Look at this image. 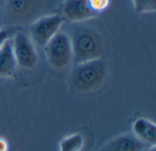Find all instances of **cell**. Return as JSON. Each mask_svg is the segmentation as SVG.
Here are the masks:
<instances>
[{"mask_svg": "<svg viewBox=\"0 0 156 151\" xmlns=\"http://www.w3.org/2000/svg\"><path fill=\"white\" fill-rule=\"evenodd\" d=\"M76 24L69 36L73 52V65L102 58L105 44L100 31L82 22Z\"/></svg>", "mask_w": 156, "mask_h": 151, "instance_id": "obj_1", "label": "cell"}, {"mask_svg": "<svg viewBox=\"0 0 156 151\" xmlns=\"http://www.w3.org/2000/svg\"><path fill=\"white\" fill-rule=\"evenodd\" d=\"M107 64L102 58L74 64L69 81L78 93L90 94L100 89L107 78Z\"/></svg>", "mask_w": 156, "mask_h": 151, "instance_id": "obj_2", "label": "cell"}, {"mask_svg": "<svg viewBox=\"0 0 156 151\" xmlns=\"http://www.w3.org/2000/svg\"><path fill=\"white\" fill-rule=\"evenodd\" d=\"M44 48L46 60L53 69L64 71L73 64V52L68 34L58 31Z\"/></svg>", "mask_w": 156, "mask_h": 151, "instance_id": "obj_3", "label": "cell"}, {"mask_svg": "<svg viewBox=\"0 0 156 151\" xmlns=\"http://www.w3.org/2000/svg\"><path fill=\"white\" fill-rule=\"evenodd\" d=\"M60 15H46L36 19L29 28L30 39L34 44L45 47L46 44L59 31L63 24Z\"/></svg>", "mask_w": 156, "mask_h": 151, "instance_id": "obj_4", "label": "cell"}, {"mask_svg": "<svg viewBox=\"0 0 156 151\" xmlns=\"http://www.w3.org/2000/svg\"><path fill=\"white\" fill-rule=\"evenodd\" d=\"M41 0H6L5 18L11 24H22L32 20L40 11Z\"/></svg>", "mask_w": 156, "mask_h": 151, "instance_id": "obj_5", "label": "cell"}, {"mask_svg": "<svg viewBox=\"0 0 156 151\" xmlns=\"http://www.w3.org/2000/svg\"><path fill=\"white\" fill-rule=\"evenodd\" d=\"M12 47L16 64L26 70L33 69L37 62V53L35 45L24 32H16L12 39Z\"/></svg>", "mask_w": 156, "mask_h": 151, "instance_id": "obj_6", "label": "cell"}, {"mask_svg": "<svg viewBox=\"0 0 156 151\" xmlns=\"http://www.w3.org/2000/svg\"><path fill=\"white\" fill-rule=\"evenodd\" d=\"M60 11L63 19L72 23L86 22L98 17L88 0H64L60 6Z\"/></svg>", "mask_w": 156, "mask_h": 151, "instance_id": "obj_7", "label": "cell"}, {"mask_svg": "<svg viewBox=\"0 0 156 151\" xmlns=\"http://www.w3.org/2000/svg\"><path fill=\"white\" fill-rule=\"evenodd\" d=\"M145 147L133 134H124L113 138L98 151H144Z\"/></svg>", "mask_w": 156, "mask_h": 151, "instance_id": "obj_8", "label": "cell"}, {"mask_svg": "<svg viewBox=\"0 0 156 151\" xmlns=\"http://www.w3.org/2000/svg\"><path fill=\"white\" fill-rule=\"evenodd\" d=\"M133 135L145 146L154 147L156 144V127L152 121L140 117L133 125Z\"/></svg>", "mask_w": 156, "mask_h": 151, "instance_id": "obj_9", "label": "cell"}, {"mask_svg": "<svg viewBox=\"0 0 156 151\" xmlns=\"http://www.w3.org/2000/svg\"><path fill=\"white\" fill-rule=\"evenodd\" d=\"M17 67L12 47V39L6 40L0 48V77L7 78L13 75Z\"/></svg>", "mask_w": 156, "mask_h": 151, "instance_id": "obj_10", "label": "cell"}, {"mask_svg": "<svg viewBox=\"0 0 156 151\" xmlns=\"http://www.w3.org/2000/svg\"><path fill=\"white\" fill-rule=\"evenodd\" d=\"M84 138L80 133L64 138L59 143V151H80L83 149Z\"/></svg>", "mask_w": 156, "mask_h": 151, "instance_id": "obj_11", "label": "cell"}, {"mask_svg": "<svg viewBox=\"0 0 156 151\" xmlns=\"http://www.w3.org/2000/svg\"><path fill=\"white\" fill-rule=\"evenodd\" d=\"M133 4L138 14L152 13L156 10V0H133Z\"/></svg>", "mask_w": 156, "mask_h": 151, "instance_id": "obj_12", "label": "cell"}, {"mask_svg": "<svg viewBox=\"0 0 156 151\" xmlns=\"http://www.w3.org/2000/svg\"><path fill=\"white\" fill-rule=\"evenodd\" d=\"M91 9L94 13L99 16L100 14L106 11L112 4V0H88Z\"/></svg>", "mask_w": 156, "mask_h": 151, "instance_id": "obj_13", "label": "cell"}, {"mask_svg": "<svg viewBox=\"0 0 156 151\" xmlns=\"http://www.w3.org/2000/svg\"><path fill=\"white\" fill-rule=\"evenodd\" d=\"M15 31L14 28H3L0 29V48L3 46V44L11 39L12 36H14Z\"/></svg>", "mask_w": 156, "mask_h": 151, "instance_id": "obj_14", "label": "cell"}, {"mask_svg": "<svg viewBox=\"0 0 156 151\" xmlns=\"http://www.w3.org/2000/svg\"><path fill=\"white\" fill-rule=\"evenodd\" d=\"M0 151H8V144L3 138H0Z\"/></svg>", "mask_w": 156, "mask_h": 151, "instance_id": "obj_15", "label": "cell"}]
</instances>
